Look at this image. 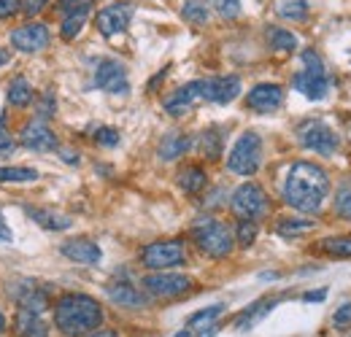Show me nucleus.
I'll return each instance as SVG.
<instances>
[{
  "label": "nucleus",
  "mask_w": 351,
  "mask_h": 337,
  "mask_svg": "<svg viewBox=\"0 0 351 337\" xmlns=\"http://www.w3.org/2000/svg\"><path fill=\"white\" fill-rule=\"evenodd\" d=\"M330 195V175L313 162H295L284 181V200L300 213H316Z\"/></svg>",
  "instance_id": "obj_1"
},
{
  "label": "nucleus",
  "mask_w": 351,
  "mask_h": 337,
  "mask_svg": "<svg viewBox=\"0 0 351 337\" xmlns=\"http://www.w3.org/2000/svg\"><path fill=\"white\" fill-rule=\"evenodd\" d=\"M54 324L65 337H84L103 324V308L89 295H65L54 305Z\"/></svg>",
  "instance_id": "obj_2"
},
{
  "label": "nucleus",
  "mask_w": 351,
  "mask_h": 337,
  "mask_svg": "<svg viewBox=\"0 0 351 337\" xmlns=\"http://www.w3.org/2000/svg\"><path fill=\"white\" fill-rule=\"evenodd\" d=\"M192 238H195L197 249L206 253V256H211V259L227 256V253L232 251V246H235V238H232L230 227L221 224L219 219H214V216L197 219L192 224Z\"/></svg>",
  "instance_id": "obj_3"
},
{
  "label": "nucleus",
  "mask_w": 351,
  "mask_h": 337,
  "mask_svg": "<svg viewBox=\"0 0 351 337\" xmlns=\"http://www.w3.org/2000/svg\"><path fill=\"white\" fill-rule=\"evenodd\" d=\"M263 165V138L252 129H246L230 149V157H227V168L235 175H254Z\"/></svg>",
  "instance_id": "obj_4"
},
{
  "label": "nucleus",
  "mask_w": 351,
  "mask_h": 337,
  "mask_svg": "<svg viewBox=\"0 0 351 337\" xmlns=\"http://www.w3.org/2000/svg\"><path fill=\"white\" fill-rule=\"evenodd\" d=\"M303 71L292 79V84L298 92H303L308 100H322L327 97V89H330V82H327V73H324V62L316 51L306 49L303 51Z\"/></svg>",
  "instance_id": "obj_5"
},
{
  "label": "nucleus",
  "mask_w": 351,
  "mask_h": 337,
  "mask_svg": "<svg viewBox=\"0 0 351 337\" xmlns=\"http://www.w3.org/2000/svg\"><path fill=\"white\" fill-rule=\"evenodd\" d=\"M270 211V203H267V195L260 184H241L232 195V213L243 221H260L263 216H267Z\"/></svg>",
  "instance_id": "obj_6"
},
{
  "label": "nucleus",
  "mask_w": 351,
  "mask_h": 337,
  "mask_svg": "<svg viewBox=\"0 0 351 337\" xmlns=\"http://www.w3.org/2000/svg\"><path fill=\"white\" fill-rule=\"evenodd\" d=\"M298 138L306 149L322 154V157H332L341 149V138L335 135V129L324 125V122H319V119H311V122L298 127Z\"/></svg>",
  "instance_id": "obj_7"
},
{
  "label": "nucleus",
  "mask_w": 351,
  "mask_h": 337,
  "mask_svg": "<svg viewBox=\"0 0 351 337\" xmlns=\"http://www.w3.org/2000/svg\"><path fill=\"white\" fill-rule=\"evenodd\" d=\"M141 262L149 270H173L178 264L186 262V249L181 240H160V243H149L141 251Z\"/></svg>",
  "instance_id": "obj_8"
},
{
  "label": "nucleus",
  "mask_w": 351,
  "mask_h": 337,
  "mask_svg": "<svg viewBox=\"0 0 351 337\" xmlns=\"http://www.w3.org/2000/svg\"><path fill=\"white\" fill-rule=\"evenodd\" d=\"M143 289L149 297L173 299V297L186 295L192 289V278H186L181 273H171V270H154L152 275L143 278Z\"/></svg>",
  "instance_id": "obj_9"
},
{
  "label": "nucleus",
  "mask_w": 351,
  "mask_h": 337,
  "mask_svg": "<svg viewBox=\"0 0 351 337\" xmlns=\"http://www.w3.org/2000/svg\"><path fill=\"white\" fill-rule=\"evenodd\" d=\"M95 86L111 95H128L130 92L128 68L119 60H100L95 68Z\"/></svg>",
  "instance_id": "obj_10"
},
{
  "label": "nucleus",
  "mask_w": 351,
  "mask_h": 337,
  "mask_svg": "<svg viewBox=\"0 0 351 337\" xmlns=\"http://www.w3.org/2000/svg\"><path fill=\"white\" fill-rule=\"evenodd\" d=\"M130 19H132L130 3H114V5H108V8H103V11L97 14L95 25H97L100 36L114 38V36H119V33H125V30H128Z\"/></svg>",
  "instance_id": "obj_11"
},
{
  "label": "nucleus",
  "mask_w": 351,
  "mask_h": 337,
  "mask_svg": "<svg viewBox=\"0 0 351 337\" xmlns=\"http://www.w3.org/2000/svg\"><path fill=\"white\" fill-rule=\"evenodd\" d=\"M51 41V33L46 25H25L19 30L11 33V46L16 51H25V54H36V51H44Z\"/></svg>",
  "instance_id": "obj_12"
},
{
  "label": "nucleus",
  "mask_w": 351,
  "mask_h": 337,
  "mask_svg": "<svg viewBox=\"0 0 351 337\" xmlns=\"http://www.w3.org/2000/svg\"><path fill=\"white\" fill-rule=\"evenodd\" d=\"M241 95V79L238 76H217L203 82V100L217 103V105H227Z\"/></svg>",
  "instance_id": "obj_13"
},
{
  "label": "nucleus",
  "mask_w": 351,
  "mask_h": 337,
  "mask_svg": "<svg viewBox=\"0 0 351 337\" xmlns=\"http://www.w3.org/2000/svg\"><path fill=\"white\" fill-rule=\"evenodd\" d=\"M284 103V89L278 84H257L246 95V105L257 114H273Z\"/></svg>",
  "instance_id": "obj_14"
},
{
  "label": "nucleus",
  "mask_w": 351,
  "mask_h": 337,
  "mask_svg": "<svg viewBox=\"0 0 351 337\" xmlns=\"http://www.w3.org/2000/svg\"><path fill=\"white\" fill-rule=\"evenodd\" d=\"M19 146L30 151H57V135L44 122H30L19 135Z\"/></svg>",
  "instance_id": "obj_15"
},
{
  "label": "nucleus",
  "mask_w": 351,
  "mask_h": 337,
  "mask_svg": "<svg viewBox=\"0 0 351 337\" xmlns=\"http://www.w3.org/2000/svg\"><path fill=\"white\" fill-rule=\"evenodd\" d=\"M197 100H203V82H189V84L178 86L171 97H165V114L184 116Z\"/></svg>",
  "instance_id": "obj_16"
},
{
  "label": "nucleus",
  "mask_w": 351,
  "mask_h": 337,
  "mask_svg": "<svg viewBox=\"0 0 351 337\" xmlns=\"http://www.w3.org/2000/svg\"><path fill=\"white\" fill-rule=\"evenodd\" d=\"M14 297H16V305L19 308H30V310H44L49 305V289L41 286L36 278H25L14 286Z\"/></svg>",
  "instance_id": "obj_17"
},
{
  "label": "nucleus",
  "mask_w": 351,
  "mask_h": 337,
  "mask_svg": "<svg viewBox=\"0 0 351 337\" xmlns=\"http://www.w3.org/2000/svg\"><path fill=\"white\" fill-rule=\"evenodd\" d=\"M60 251H62L65 259H71V262H76V264H97V262L103 259L100 246H97L95 240H87V238H73V240L62 243Z\"/></svg>",
  "instance_id": "obj_18"
},
{
  "label": "nucleus",
  "mask_w": 351,
  "mask_h": 337,
  "mask_svg": "<svg viewBox=\"0 0 351 337\" xmlns=\"http://www.w3.org/2000/svg\"><path fill=\"white\" fill-rule=\"evenodd\" d=\"M14 332H16V337H49V327H46L38 310L19 308L14 316Z\"/></svg>",
  "instance_id": "obj_19"
},
{
  "label": "nucleus",
  "mask_w": 351,
  "mask_h": 337,
  "mask_svg": "<svg viewBox=\"0 0 351 337\" xmlns=\"http://www.w3.org/2000/svg\"><path fill=\"white\" fill-rule=\"evenodd\" d=\"M106 295L119 308H143L146 305V295L138 292L130 281H114L111 286H106Z\"/></svg>",
  "instance_id": "obj_20"
},
{
  "label": "nucleus",
  "mask_w": 351,
  "mask_h": 337,
  "mask_svg": "<svg viewBox=\"0 0 351 337\" xmlns=\"http://www.w3.org/2000/svg\"><path fill=\"white\" fill-rule=\"evenodd\" d=\"M189 149H192V138H189V135L171 132V135H165L162 143H160V160L173 162V160H178L181 154H186Z\"/></svg>",
  "instance_id": "obj_21"
},
{
  "label": "nucleus",
  "mask_w": 351,
  "mask_h": 337,
  "mask_svg": "<svg viewBox=\"0 0 351 337\" xmlns=\"http://www.w3.org/2000/svg\"><path fill=\"white\" fill-rule=\"evenodd\" d=\"M276 305H278V299H276V297H270V299H257L254 305H249V308L238 316L235 327H238V329H252V327H254L260 319H265Z\"/></svg>",
  "instance_id": "obj_22"
},
{
  "label": "nucleus",
  "mask_w": 351,
  "mask_h": 337,
  "mask_svg": "<svg viewBox=\"0 0 351 337\" xmlns=\"http://www.w3.org/2000/svg\"><path fill=\"white\" fill-rule=\"evenodd\" d=\"M27 213H30V219H33L36 224H41L49 232H62V229H71V224H73L68 216L46 211V208H27Z\"/></svg>",
  "instance_id": "obj_23"
},
{
  "label": "nucleus",
  "mask_w": 351,
  "mask_h": 337,
  "mask_svg": "<svg viewBox=\"0 0 351 337\" xmlns=\"http://www.w3.org/2000/svg\"><path fill=\"white\" fill-rule=\"evenodd\" d=\"M197 149L203 151L206 160H219L221 149H224V138H221L219 127H208V129H203V135L197 138Z\"/></svg>",
  "instance_id": "obj_24"
},
{
  "label": "nucleus",
  "mask_w": 351,
  "mask_h": 337,
  "mask_svg": "<svg viewBox=\"0 0 351 337\" xmlns=\"http://www.w3.org/2000/svg\"><path fill=\"white\" fill-rule=\"evenodd\" d=\"M206 170L197 168V165H189L178 173V186L186 192V195H200L206 189Z\"/></svg>",
  "instance_id": "obj_25"
},
{
  "label": "nucleus",
  "mask_w": 351,
  "mask_h": 337,
  "mask_svg": "<svg viewBox=\"0 0 351 337\" xmlns=\"http://www.w3.org/2000/svg\"><path fill=\"white\" fill-rule=\"evenodd\" d=\"M313 227H316V224H313L311 219L289 216V219H281V221L276 224V235H281V238H300V235L311 232Z\"/></svg>",
  "instance_id": "obj_26"
},
{
  "label": "nucleus",
  "mask_w": 351,
  "mask_h": 337,
  "mask_svg": "<svg viewBox=\"0 0 351 337\" xmlns=\"http://www.w3.org/2000/svg\"><path fill=\"white\" fill-rule=\"evenodd\" d=\"M8 103L16 105V108H25L33 103V86L25 76H16L11 84H8Z\"/></svg>",
  "instance_id": "obj_27"
},
{
  "label": "nucleus",
  "mask_w": 351,
  "mask_h": 337,
  "mask_svg": "<svg viewBox=\"0 0 351 337\" xmlns=\"http://www.w3.org/2000/svg\"><path fill=\"white\" fill-rule=\"evenodd\" d=\"M319 249L332 259H351V235H332L319 243Z\"/></svg>",
  "instance_id": "obj_28"
},
{
  "label": "nucleus",
  "mask_w": 351,
  "mask_h": 337,
  "mask_svg": "<svg viewBox=\"0 0 351 337\" xmlns=\"http://www.w3.org/2000/svg\"><path fill=\"white\" fill-rule=\"evenodd\" d=\"M224 310H227V305H224V302H219V305H211V308H200L197 313H192V316L186 319V329L192 332V329H200V327L214 324V321L219 319Z\"/></svg>",
  "instance_id": "obj_29"
},
{
  "label": "nucleus",
  "mask_w": 351,
  "mask_h": 337,
  "mask_svg": "<svg viewBox=\"0 0 351 337\" xmlns=\"http://www.w3.org/2000/svg\"><path fill=\"white\" fill-rule=\"evenodd\" d=\"M267 43L273 51H295L298 49V36L284 30V27H270L267 30Z\"/></svg>",
  "instance_id": "obj_30"
},
{
  "label": "nucleus",
  "mask_w": 351,
  "mask_h": 337,
  "mask_svg": "<svg viewBox=\"0 0 351 337\" xmlns=\"http://www.w3.org/2000/svg\"><path fill=\"white\" fill-rule=\"evenodd\" d=\"M208 3L206 0H186L184 8H181V16L192 25H206L208 22Z\"/></svg>",
  "instance_id": "obj_31"
},
{
  "label": "nucleus",
  "mask_w": 351,
  "mask_h": 337,
  "mask_svg": "<svg viewBox=\"0 0 351 337\" xmlns=\"http://www.w3.org/2000/svg\"><path fill=\"white\" fill-rule=\"evenodd\" d=\"M38 181V170L36 168H0V184H30Z\"/></svg>",
  "instance_id": "obj_32"
},
{
  "label": "nucleus",
  "mask_w": 351,
  "mask_h": 337,
  "mask_svg": "<svg viewBox=\"0 0 351 337\" xmlns=\"http://www.w3.org/2000/svg\"><path fill=\"white\" fill-rule=\"evenodd\" d=\"M332 208H335V216L351 219V175L341 181V186L335 192V200H332Z\"/></svg>",
  "instance_id": "obj_33"
},
{
  "label": "nucleus",
  "mask_w": 351,
  "mask_h": 337,
  "mask_svg": "<svg viewBox=\"0 0 351 337\" xmlns=\"http://www.w3.org/2000/svg\"><path fill=\"white\" fill-rule=\"evenodd\" d=\"M84 22H87V14H68L65 19H62V27H60V36L65 38V41H73L79 33H82V27H84Z\"/></svg>",
  "instance_id": "obj_34"
},
{
  "label": "nucleus",
  "mask_w": 351,
  "mask_h": 337,
  "mask_svg": "<svg viewBox=\"0 0 351 337\" xmlns=\"http://www.w3.org/2000/svg\"><path fill=\"white\" fill-rule=\"evenodd\" d=\"M278 14H281L284 19H306V14H308L306 0H287V3L278 5Z\"/></svg>",
  "instance_id": "obj_35"
},
{
  "label": "nucleus",
  "mask_w": 351,
  "mask_h": 337,
  "mask_svg": "<svg viewBox=\"0 0 351 337\" xmlns=\"http://www.w3.org/2000/svg\"><path fill=\"white\" fill-rule=\"evenodd\" d=\"M235 235H238V243H241L243 249H249V246L257 240V221H243V219H241Z\"/></svg>",
  "instance_id": "obj_36"
},
{
  "label": "nucleus",
  "mask_w": 351,
  "mask_h": 337,
  "mask_svg": "<svg viewBox=\"0 0 351 337\" xmlns=\"http://www.w3.org/2000/svg\"><path fill=\"white\" fill-rule=\"evenodd\" d=\"M54 111H57V97H54L51 89H46L44 95H41V100H38V119L54 116Z\"/></svg>",
  "instance_id": "obj_37"
},
{
  "label": "nucleus",
  "mask_w": 351,
  "mask_h": 337,
  "mask_svg": "<svg viewBox=\"0 0 351 337\" xmlns=\"http://www.w3.org/2000/svg\"><path fill=\"white\" fill-rule=\"evenodd\" d=\"M92 8V0H60V11L68 16V14H89Z\"/></svg>",
  "instance_id": "obj_38"
},
{
  "label": "nucleus",
  "mask_w": 351,
  "mask_h": 337,
  "mask_svg": "<svg viewBox=\"0 0 351 337\" xmlns=\"http://www.w3.org/2000/svg\"><path fill=\"white\" fill-rule=\"evenodd\" d=\"M95 140L100 146H119V132L114 127H97L95 129Z\"/></svg>",
  "instance_id": "obj_39"
},
{
  "label": "nucleus",
  "mask_w": 351,
  "mask_h": 337,
  "mask_svg": "<svg viewBox=\"0 0 351 337\" xmlns=\"http://www.w3.org/2000/svg\"><path fill=\"white\" fill-rule=\"evenodd\" d=\"M332 327H335V329H349L351 327V302H343V305L332 313Z\"/></svg>",
  "instance_id": "obj_40"
},
{
  "label": "nucleus",
  "mask_w": 351,
  "mask_h": 337,
  "mask_svg": "<svg viewBox=\"0 0 351 337\" xmlns=\"http://www.w3.org/2000/svg\"><path fill=\"white\" fill-rule=\"evenodd\" d=\"M214 8L219 11V16L232 19V16L241 14V0H214Z\"/></svg>",
  "instance_id": "obj_41"
},
{
  "label": "nucleus",
  "mask_w": 351,
  "mask_h": 337,
  "mask_svg": "<svg viewBox=\"0 0 351 337\" xmlns=\"http://www.w3.org/2000/svg\"><path fill=\"white\" fill-rule=\"evenodd\" d=\"M46 5H49V0H22V11L27 16H38Z\"/></svg>",
  "instance_id": "obj_42"
},
{
  "label": "nucleus",
  "mask_w": 351,
  "mask_h": 337,
  "mask_svg": "<svg viewBox=\"0 0 351 337\" xmlns=\"http://www.w3.org/2000/svg\"><path fill=\"white\" fill-rule=\"evenodd\" d=\"M16 11H22V0H0V19H8Z\"/></svg>",
  "instance_id": "obj_43"
},
{
  "label": "nucleus",
  "mask_w": 351,
  "mask_h": 337,
  "mask_svg": "<svg viewBox=\"0 0 351 337\" xmlns=\"http://www.w3.org/2000/svg\"><path fill=\"white\" fill-rule=\"evenodd\" d=\"M14 149H16V143L11 140V135L3 129L0 125V157H8V154H14Z\"/></svg>",
  "instance_id": "obj_44"
},
{
  "label": "nucleus",
  "mask_w": 351,
  "mask_h": 337,
  "mask_svg": "<svg viewBox=\"0 0 351 337\" xmlns=\"http://www.w3.org/2000/svg\"><path fill=\"white\" fill-rule=\"evenodd\" d=\"M14 238V232H11V227L5 224V219H3V213H0V243H8Z\"/></svg>",
  "instance_id": "obj_45"
},
{
  "label": "nucleus",
  "mask_w": 351,
  "mask_h": 337,
  "mask_svg": "<svg viewBox=\"0 0 351 337\" xmlns=\"http://www.w3.org/2000/svg\"><path fill=\"white\" fill-rule=\"evenodd\" d=\"M324 297H327V289H313V292H306L303 299H306V302H322Z\"/></svg>",
  "instance_id": "obj_46"
},
{
  "label": "nucleus",
  "mask_w": 351,
  "mask_h": 337,
  "mask_svg": "<svg viewBox=\"0 0 351 337\" xmlns=\"http://www.w3.org/2000/svg\"><path fill=\"white\" fill-rule=\"evenodd\" d=\"M87 337H119L114 329H95V332H89Z\"/></svg>",
  "instance_id": "obj_47"
},
{
  "label": "nucleus",
  "mask_w": 351,
  "mask_h": 337,
  "mask_svg": "<svg viewBox=\"0 0 351 337\" xmlns=\"http://www.w3.org/2000/svg\"><path fill=\"white\" fill-rule=\"evenodd\" d=\"M60 154H62V160H65V162H71V165H73V162H79V157H76V154H71L68 149H65V151H60Z\"/></svg>",
  "instance_id": "obj_48"
},
{
  "label": "nucleus",
  "mask_w": 351,
  "mask_h": 337,
  "mask_svg": "<svg viewBox=\"0 0 351 337\" xmlns=\"http://www.w3.org/2000/svg\"><path fill=\"white\" fill-rule=\"evenodd\" d=\"M5 62H8V51L0 49V65H5Z\"/></svg>",
  "instance_id": "obj_49"
},
{
  "label": "nucleus",
  "mask_w": 351,
  "mask_h": 337,
  "mask_svg": "<svg viewBox=\"0 0 351 337\" xmlns=\"http://www.w3.org/2000/svg\"><path fill=\"white\" fill-rule=\"evenodd\" d=\"M3 332H5V316L0 313V335H3Z\"/></svg>",
  "instance_id": "obj_50"
}]
</instances>
